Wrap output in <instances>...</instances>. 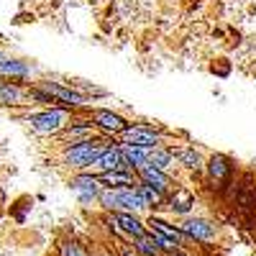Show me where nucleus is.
Returning <instances> with one entry per match:
<instances>
[{
  "label": "nucleus",
  "instance_id": "obj_15",
  "mask_svg": "<svg viewBox=\"0 0 256 256\" xmlns=\"http://www.w3.org/2000/svg\"><path fill=\"white\" fill-rule=\"evenodd\" d=\"M102 182L108 184V190H123L128 184H134V180H131V174H128V172H105L102 174Z\"/></svg>",
  "mask_w": 256,
  "mask_h": 256
},
{
  "label": "nucleus",
  "instance_id": "obj_16",
  "mask_svg": "<svg viewBox=\"0 0 256 256\" xmlns=\"http://www.w3.org/2000/svg\"><path fill=\"white\" fill-rule=\"evenodd\" d=\"M172 162H174V156L169 152H164V148H159V146L148 152V166H154V169H162V172H164Z\"/></svg>",
  "mask_w": 256,
  "mask_h": 256
},
{
  "label": "nucleus",
  "instance_id": "obj_12",
  "mask_svg": "<svg viewBox=\"0 0 256 256\" xmlns=\"http://www.w3.org/2000/svg\"><path fill=\"white\" fill-rule=\"evenodd\" d=\"M70 184H72V190L82 192V200H90L92 195H98V192H100V182L95 177H90V174H80Z\"/></svg>",
  "mask_w": 256,
  "mask_h": 256
},
{
  "label": "nucleus",
  "instance_id": "obj_11",
  "mask_svg": "<svg viewBox=\"0 0 256 256\" xmlns=\"http://www.w3.org/2000/svg\"><path fill=\"white\" fill-rule=\"evenodd\" d=\"M148 152H152V148L120 146V154H123V159L128 162V166H131V169H141V166H148Z\"/></svg>",
  "mask_w": 256,
  "mask_h": 256
},
{
  "label": "nucleus",
  "instance_id": "obj_19",
  "mask_svg": "<svg viewBox=\"0 0 256 256\" xmlns=\"http://www.w3.org/2000/svg\"><path fill=\"white\" fill-rule=\"evenodd\" d=\"M177 159H180L187 169H200V166H202V159H200V154L195 152V148H184V152L177 154Z\"/></svg>",
  "mask_w": 256,
  "mask_h": 256
},
{
  "label": "nucleus",
  "instance_id": "obj_9",
  "mask_svg": "<svg viewBox=\"0 0 256 256\" xmlns=\"http://www.w3.org/2000/svg\"><path fill=\"white\" fill-rule=\"evenodd\" d=\"M92 120H95L100 128H105V131H110V134H120L123 128H126V120H123L120 116L110 113V110H98V113L92 116Z\"/></svg>",
  "mask_w": 256,
  "mask_h": 256
},
{
  "label": "nucleus",
  "instance_id": "obj_1",
  "mask_svg": "<svg viewBox=\"0 0 256 256\" xmlns=\"http://www.w3.org/2000/svg\"><path fill=\"white\" fill-rule=\"evenodd\" d=\"M100 202L110 210L118 212H141L146 210V202L141 200V195L131 187H123V190H102L100 192Z\"/></svg>",
  "mask_w": 256,
  "mask_h": 256
},
{
  "label": "nucleus",
  "instance_id": "obj_13",
  "mask_svg": "<svg viewBox=\"0 0 256 256\" xmlns=\"http://www.w3.org/2000/svg\"><path fill=\"white\" fill-rule=\"evenodd\" d=\"M154 228V233H159V236H164V238H169V241H174V244H184L187 241V236L180 230V228H174V226H169V223H164V220H159V218H152V223H148Z\"/></svg>",
  "mask_w": 256,
  "mask_h": 256
},
{
  "label": "nucleus",
  "instance_id": "obj_3",
  "mask_svg": "<svg viewBox=\"0 0 256 256\" xmlns=\"http://www.w3.org/2000/svg\"><path fill=\"white\" fill-rule=\"evenodd\" d=\"M31 128L38 134H59L64 126H67V113L64 110H44V113H36L28 118Z\"/></svg>",
  "mask_w": 256,
  "mask_h": 256
},
{
  "label": "nucleus",
  "instance_id": "obj_8",
  "mask_svg": "<svg viewBox=\"0 0 256 256\" xmlns=\"http://www.w3.org/2000/svg\"><path fill=\"white\" fill-rule=\"evenodd\" d=\"M44 92H46L49 98L64 100L67 105H88V98H84V95H80V92H74V90H70V88H62V84H54V82H46V84H44Z\"/></svg>",
  "mask_w": 256,
  "mask_h": 256
},
{
  "label": "nucleus",
  "instance_id": "obj_20",
  "mask_svg": "<svg viewBox=\"0 0 256 256\" xmlns=\"http://www.w3.org/2000/svg\"><path fill=\"white\" fill-rule=\"evenodd\" d=\"M136 192L141 195V200L146 202V208H148V205H154V208H156V205L162 202V192H159V190H154V187H148V184H141Z\"/></svg>",
  "mask_w": 256,
  "mask_h": 256
},
{
  "label": "nucleus",
  "instance_id": "obj_4",
  "mask_svg": "<svg viewBox=\"0 0 256 256\" xmlns=\"http://www.w3.org/2000/svg\"><path fill=\"white\" fill-rule=\"evenodd\" d=\"M126 146H136V148H156L159 146V136L154 131H146V128H123L120 131Z\"/></svg>",
  "mask_w": 256,
  "mask_h": 256
},
{
  "label": "nucleus",
  "instance_id": "obj_27",
  "mask_svg": "<svg viewBox=\"0 0 256 256\" xmlns=\"http://www.w3.org/2000/svg\"><path fill=\"white\" fill-rule=\"evenodd\" d=\"M169 256H182V254H177V251H174V254H169Z\"/></svg>",
  "mask_w": 256,
  "mask_h": 256
},
{
  "label": "nucleus",
  "instance_id": "obj_22",
  "mask_svg": "<svg viewBox=\"0 0 256 256\" xmlns=\"http://www.w3.org/2000/svg\"><path fill=\"white\" fill-rule=\"evenodd\" d=\"M226 174H228L226 159H223V156H212V159H210V177H212V180H223Z\"/></svg>",
  "mask_w": 256,
  "mask_h": 256
},
{
  "label": "nucleus",
  "instance_id": "obj_26",
  "mask_svg": "<svg viewBox=\"0 0 256 256\" xmlns=\"http://www.w3.org/2000/svg\"><path fill=\"white\" fill-rule=\"evenodd\" d=\"M123 254H126V256H136V254H134V251H128V248H126V251H123Z\"/></svg>",
  "mask_w": 256,
  "mask_h": 256
},
{
  "label": "nucleus",
  "instance_id": "obj_18",
  "mask_svg": "<svg viewBox=\"0 0 256 256\" xmlns=\"http://www.w3.org/2000/svg\"><path fill=\"white\" fill-rule=\"evenodd\" d=\"M31 70L20 62H13V59H0V74H18V77H26Z\"/></svg>",
  "mask_w": 256,
  "mask_h": 256
},
{
  "label": "nucleus",
  "instance_id": "obj_14",
  "mask_svg": "<svg viewBox=\"0 0 256 256\" xmlns=\"http://www.w3.org/2000/svg\"><path fill=\"white\" fill-rule=\"evenodd\" d=\"M20 100H24V90L16 88V84H10V82H0V102L18 105Z\"/></svg>",
  "mask_w": 256,
  "mask_h": 256
},
{
  "label": "nucleus",
  "instance_id": "obj_7",
  "mask_svg": "<svg viewBox=\"0 0 256 256\" xmlns=\"http://www.w3.org/2000/svg\"><path fill=\"white\" fill-rule=\"evenodd\" d=\"M113 226H118V228H120L123 233H128L131 238L146 236V230H144L141 220L134 218V212H116V216H113Z\"/></svg>",
  "mask_w": 256,
  "mask_h": 256
},
{
  "label": "nucleus",
  "instance_id": "obj_23",
  "mask_svg": "<svg viewBox=\"0 0 256 256\" xmlns=\"http://www.w3.org/2000/svg\"><path fill=\"white\" fill-rule=\"evenodd\" d=\"M152 238H154V244H156L159 248H164V251H169V254H174V248H180V244H174V241H169V238L159 236V233H152Z\"/></svg>",
  "mask_w": 256,
  "mask_h": 256
},
{
  "label": "nucleus",
  "instance_id": "obj_24",
  "mask_svg": "<svg viewBox=\"0 0 256 256\" xmlns=\"http://www.w3.org/2000/svg\"><path fill=\"white\" fill-rule=\"evenodd\" d=\"M62 256H88L77 244H64L62 246Z\"/></svg>",
  "mask_w": 256,
  "mask_h": 256
},
{
  "label": "nucleus",
  "instance_id": "obj_6",
  "mask_svg": "<svg viewBox=\"0 0 256 256\" xmlns=\"http://www.w3.org/2000/svg\"><path fill=\"white\" fill-rule=\"evenodd\" d=\"M180 230L184 233L187 238H195V241H210L216 236V226H210L208 220L202 218H192V220H184L180 226Z\"/></svg>",
  "mask_w": 256,
  "mask_h": 256
},
{
  "label": "nucleus",
  "instance_id": "obj_21",
  "mask_svg": "<svg viewBox=\"0 0 256 256\" xmlns=\"http://www.w3.org/2000/svg\"><path fill=\"white\" fill-rule=\"evenodd\" d=\"M136 248H138V254H144V256H156V254H159V246L154 244L152 236H141V238H136Z\"/></svg>",
  "mask_w": 256,
  "mask_h": 256
},
{
  "label": "nucleus",
  "instance_id": "obj_10",
  "mask_svg": "<svg viewBox=\"0 0 256 256\" xmlns=\"http://www.w3.org/2000/svg\"><path fill=\"white\" fill-rule=\"evenodd\" d=\"M138 172H141L144 184L154 187V190H159V192H162V190H166L169 184H172V182H169V177L162 172V169H154V166H141Z\"/></svg>",
  "mask_w": 256,
  "mask_h": 256
},
{
  "label": "nucleus",
  "instance_id": "obj_17",
  "mask_svg": "<svg viewBox=\"0 0 256 256\" xmlns=\"http://www.w3.org/2000/svg\"><path fill=\"white\" fill-rule=\"evenodd\" d=\"M192 205H195V198H192L187 190H177L174 195H172V210H177V212H190Z\"/></svg>",
  "mask_w": 256,
  "mask_h": 256
},
{
  "label": "nucleus",
  "instance_id": "obj_2",
  "mask_svg": "<svg viewBox=\"0 0 256 256\" xmlns=\"http://www.w3.org/2000/svg\"><path fill=\"white\" fill-rule=\"evenodd\" d=\"M108 146H102V141H80L72 148L64 152V164H70L74 169H88L95 164V159L105 152Z\"/></svg>",
  "mask_w": 256,
  "mask_h": 256
},
{
  "label": "nucleus",
  "instance_id": "obj_25",
  "mask_svg": "<svg viewBox=\"0 0 256 256\" xmlns=\"http://www.w3.org/2000/svg\"><path fill=\"white\" fill-rule=\"evenodd\" d=\"M88 131H90V126H77V128H70L67 136H82V134H88Z\"/></svg>",
  "mask_w": 256,
  "mask_h": 256
},
{
  "label": "nucleus",
  "instance_id": "obj_5",
  "mask_svg": "<svg viewBox=\"0 0 256 256\" xmlns=\"http://www.w3.org/2000/svg\"><path fill=\"white\" fill-rule=\"evenodd\" d=\"M92 166H98V169H102V172H128V162L123 159V154H120V148H113V146H108L105 152L95 159V164Z\"/></svg>",
  "mask_w": 256,
  "mask_h": 256
}]
</instances>
